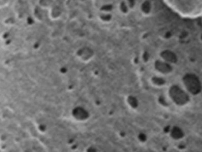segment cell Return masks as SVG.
<instances>
[{"label":"cell","instance_id":"1","mask_svg":"<svg viewBox=\"0 0 202 152\" xmlns=\"http://www.w3.org/2000/svg\"><path fill=\"white\" fill-rule=\"evenodd\" d=\"M168 8L182 18L202 17V0H163Z\"/></svg>","mask_w":202,"mask_h":152},{"label":"cell","instance_id":"3","mask_svg":"<svg viewBox=\"0 0 202 152\" xmlns=\"http://www.w3.org/2000/svg\"><path fill=\"white\" fill-rule=\"evenodd\" d=\"M184 82L189 91L196 94L200 91L201 85L198 78L192 75H186L184 78Z\"/></svg>","mask_w":202,"mask_h":152},{"label":"cell","instance_id":"2","mask_svg":"<svg viewBox=\"0 0 202 152\" xmlns=\"http://www.w3.org/2000/svg\"><path fill=\"white\" fill-rule=\"evenodd\" d=\"M170 95L174 102L179 105H183L188 100V95L177 86L170 88Z\"/></svg>","mask_w":202,"mask_h":152},{"label":"cell","instance_id":"4","mask_svg":"<svg viewBox=\"0 0 202 152\" xmlns=\"http://www.w3.org/2000/svg\"><path fill=\"white\" fill-rule=\"evenodd\" d=\"M156 66H158V69L162 72H168L171 69V67H170L168 65L162 63H159L158 65H156Z\"/></svg>","mask_w":202,"mask_h":152}]
</instances>
